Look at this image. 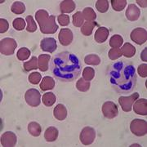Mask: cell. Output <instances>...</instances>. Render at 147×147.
<instances>
[{
  "instance_id": "1",
  "label": "cell",
  "mask_w": 147,
  "mask_h": 147,
  "mask_svg": "<svg viewBox=\"0 0 147 147\" xmlns=\"http://www.w3.org/2000/svg\"><path fill=\"white\" fill-rule=\"evenodd\" d=\"M108 77L112 88L119 94L130 93L135 89L137 74L129 62L120 61L111 64L108 69Z\"/></svg>"
},
{
  "instance_id": "2",
  "label": "cell",
  "mask_w": 147,
  "mask_h": 147,
  "mask_svg": "<svg viewBox=\"0 0 147 147\" xmlns=\"http://www.w3.org/2000/svg\"><path fill=\"white\" fill-rule=\"evenodd\" d=\"M82 64L75 55L62 52L54 56L50 62V70L54 77L61 82H73L79 78Z\"/></svg>"
},
{
  "instance_id": "3",
  "label": "cell",
  "mask_w": 147,
  "mask_h": 147,
  "mask_svg": "<svg viewBox=\"0 0 147 147\" xmlns=\"http://www.w3.org/2000/svg\"><path fill=\"white\" fill-rule=\"evenodd\" d=\"M35 19L42 34H55L58 30V26L56 23V16H50L47 11L42 9L37 11Z\"/></svg>"
},
{
  "instance_id": "4",
  "label": "cell",
  "mask_w": 147,
  "mask_h": 147,
  "mask_svg": "<svg viewBox=\"0 0 147 147\" xmlns=\"http://www.w3.org/2000/svg\"><path fill=\"white\" fill-rule=\"evenodd\" d=\"M16 47H17V43L15 39L11 38H3L0 42L1 54L5 55V56H11L14 53Z\"/></svg>"
},
{
  "instance_id": "5",
  "label": "cell",
  "mask_w": 147,
  "mask_h": 147,
  "mask_svg": "<svg viewBox=\"0 0 147 147\" xmlns=\"http://www.w3.org/2000/svg\"><path fill=\"white\" fill-rule=\"evenodd\" d=\"M130 130L137 137H142L146 135L147 133V123L146 120H142L139 119H133L130 124Z\"/></svg>"
},
{
  "instance_id": "6",
  "label": "cell",
  "mask_w": 147,
  "mask_h": 147,
  "mask_svg": "<svg viewBox=\"0 0 147 147\" xmlns=\"http://www.w3.org/2000/svg\"><path fill=\"white\" fill-rule=\"evenodd\" d=\"M25 99L28 105L37 107L41 102V94L37 89H29L25 94Z\"/></svg>"
},
{
  "instance_id": "7",
  "label": "cell",
  "mask_w": 147,
  "mask_h": 147,
  "mask_svg": "<svg viewBox=\"0 0 147 147\" xmlns=\"http://www.w3.org/2000/svg\"><path fill=\"white\" fill-rule=\"evenodd\" d=\"M96 138V131L91 127H85L80 132L79 139L85 146H88L92 144Z\"/></svg>"
},
{
  "instance_id": "8",
  "label": "cell",
  "mask_w": 147,
  "mask_h": 147,
  "mask_svg": "<svg viewBox=\"0 0 147 147\" xmlns=\"http://www.w3.org/2000/svg\"><path fill=\"white\" fill-rule=\"evenodd\" d=\"M139 98V93L135 92L129 96H120L119 102L121 105L122 110L124 112H130L132 108V104Z\"/></svg>"
},
{
  "instance_id": "9",
  "label": "cell",
  "mask_w": 147,
  "mask_h": 147,
  "mask_svg": "<svg viewBox=\"0 0 147 147\" xmlns=\"http://www.w3.org/2000/svg\"><path fill=\"white\" fill-rule=\"evenodd\" d=\"M102 113L106 119H112L119 115L118 106L112 101H106L102 105Z\"/></svg>"
},
{
  "instance_id": "10",
  "label": "cell",
  "mask_w": 147,
  "mask_h": 147,
  "mask_svg": "<svg viewBox=\"0 0 147 147\" xmlns=\"http://www.w3.org/2000/svg\"><path fill=\"white\" fill-rule=\"evenodd\" d=\"M131 39L138 45H142L146 42L147 40V31L143 28H136L131 32L130 34Z\"/></svg>"
},
{
  "instance_id": "11",
  "label": "cell",
  "mask_w": 147,
  "mask_h": 147,
  "mask_svg": "<svg viewBox=\"0 0 147 147\" xmlns=\"http://www.w3.org/2000/svg\"><path fill=\"white\" fill-rule=\"evenodd\" d=\"M73 33L69 29H67V28L61 29L60 33H59V34H58L59 42L63 46L69 45L73 41Z\"/></svg>"
},
{
  "instance_id": "12",
  "label": "cell",
  "mask_w": 147,
  "mask_h": 147,
  "mask_svg": "<svg viewBox=\"0 0 147 147\" xmlns=\"http://www.w3.org/2000/svg\"><path fill=\"white\" fill-rule=\"evenodd\" d=\"M17 142L16 134L12 131H6L1 136V144L4 147L15 146Z\"/></svg>"
},
{
  "instance_id": "13",
  "label": "cell",
  "mask_w": 147,
  "mask_h": 147,
  "mask_svg": "<svg viewBox=\"0 0 147 147\" xmlns=\"http://www.w3.org/2000/svg\"><path fill=\"white\" fill-rule=\"evenodd\" d=\"M40 47H41V49L42 51L53 53L57 50V41L55 40V38H44L40 42Z\"/></svg>"
},
{
  "instance_id": "14",
  "label": "cell",
  "mask_w": 147,
  "mask_h": 147,
  "mask_svg": "<svg viewBox=\"0 0 147 147\" xmlns=\"http://www.w3.org/2000/svg\"><path fill=\"white\" fill-rule=\"evenodd\" d=\"M141 15V11L135 4H129L126 11V17L130 21H137Z\"/></svg>"
},
{
  "instance_id": "15",
  "label": "cell",
  "mask_w": 147,
  "mask_h": 147,
  "mask_svg": "<svg viewBox=\"0 0 147 147\" xmlns=\"http://www.w3.org/2000/svg\"><path fill=\"white\" fill-rule=\"evenodd\" d=\"M134 112L140 115H147V100L146 99H137L135 101L133 106Z\"/></svg>"
},
{
  "instance_id": "16",
  "label": "cell",
  "mask_w": 147,
  "mask_h": 147,
  "mask_svg": "<svg viewBox=\"0 0 147 147\" xmlns=\"http://www.w3.org/2000/svg\"><path fill=\"white\" fill-rule=\"evenodd\" d=\"M109 30L106 27H99L95 33V40L98 43H103L109 37Z\"/></svg>"
},
{
  "instance_id": "17",
  "label": "cell",
  "mask_w": 147,
  "mask_h": 147,
  "mask_svg": "<svg viewBox=\"0 0 147 147\" xmlns=\"http://www.w3.org/2000/svg\"><path fill=\"white\" fill-rule=\"evenodd\" d=\"M67 109L66 107L62 104H58L53 110V115L54 117L57 119V120H64L65 119V118L67 117Z\"/></svg>"
},
{
  "instance_id": "18",
  "label": "cell",
  "mask_w": 147,
  "mask_h": 147,
  "mask_svg": "<svg viewBox=\"0 0 147 147\" xmlns=\"http://www.w3.org/2000/svg\"><path fill=\"white\" fill-rule=\"evenodd\" d=\"M58 137V130L55 127H49L44 132V138L48 142H55Z\"/></svg>"
},
{
  "instance_id": "19",
  "label": "cell",
  "mask_w": 147,
  "mask_h": 147,
  "mask_svg": "<svg viewBox=\"0 0 147 147\" xmlns=\"http://www.w3.org/2000/svg\"><path fill=\"white\" fill-rule=\"evenodd\" d=\"M60 9L62 13H70L75 9V3L72 0H65L60 4Z\"/></svg>"
},
{
  "instance_id": "20",
  "label": "cell",
  "mask_w": 147,
  "mask_h": 147,
  "mask_svg": "<svg viewBox=\"0 0 147 147\" xmlns=\"http://www.w3.org/2000/svg\"><path fill=\"white\" fill-rule=\"evenodd\" d=\"M55 87V80L50 77L46 76L42 79L41 84H40V88L42 91H47V90H52Z\"/></svg>"
},
{
  "instance_id": "21",
  "label": "cell",
  "mask_w": 147,
  "mask_h": 147,
  "mask_svg": "<svg viewBox=\"0 0 147 147\" xmlns=\"http://www.w3.org/2000/svg\"><path fill=\"white\" fill-rule=\"evenodd\" d=\"M97 26L96 21H86L81 28V33L84 36H90L95 27Z\"/></svg>"
},
{
  "instance_id": "22",
  "label": "cell",
  "mask_w": 147,
  "mask_h": 147,
  "mask_svg": "<svg viewBox=\"0 0 147 147\" xmlns=\"http://www.w3.org/2000/svg\"><path fill=\"white\" fill-rule=\"evenodd\" d=\"M38 59V69L42 72L47 71L48 69V62L51 59L50 55L41 54Z\"/></svg>"
},
{
  "instance_id": "23",
  "label": "cell",
  "mask_w": 147,
  "mask_h": 147,
  "mask_svg": "<svg viewBox=\"0 0 147 147\" xmlns=\"http://www.w3.org/2000/svg\"><path fill=\"white\" fill-rule=\"evenodd\" d=\"M122 54L127 58L132 57L135 54H136V48L133 45H131L129 42H126L121 49Z\"/></svg>"
},
{
  "instance_id": "24",
  "label": "cell",
  "mask_w": 147,
  "mask_h": 147,
  "mask_svg": "<svg viewBox=\"0 0 147 147\" xmlns=\"http://www.w3.org/2000/svg\"><path fill=\"white\" fill-rule=\"evenodd\" d=\"M56 100H57V98H56V96L53 92H47V93H44L42 95V103L47 107L53 106L54 105V103L56 102Z\"/></svg>"
},
{
  "instance_id": "25",
  "label": "cell",
  "mask_w": 147,
  "mask_h": 147,
  "mask_svg": "<svg viewBox=\"0 0 147 147\" xmlns=\"http://www.w3.org/2000/svg\"><path fill=\"white\" fill-rule=\"evenodd\" d=\"M23 66H24L25 71L26 72L33 70V69H37L38 68V59L36 57H33L30 61L25 62Z\"/></svg>"
},
{
  "instance_id": "26",
  "label": "cell",
  "mask_w": 147,
  "mask_h": 147,
  "mask_svg": "<svg viewBox=\"0 0 147 147\" xmlns=\"http://www.w3.org/2000/svg\"><path fill=\"white\" fill-rule=\"evenodd\" d=\"M28 131L33 137H38L41 134V126L36 122H31L28 125Z\"/></svg>"
},
{
  "instance_id": "27",
  "label": "cell",
  "mask_w": 147,
  "mask_h": 147,
  "mask_svg": "<svg viewBox=\"0 0 147 147\" xmlns=\"http://www.w3.org/2000/svg\"><path fill=\"white\" fill-rule=\"evenodd\" d=\"M84 18L87 21H94L96 18V14L94 10L91 7H86L82 11Z\"/></svg>"
},
{
  "instance_id": "28",
  "label": "cell",
  "mask_w": 147,
  "mask_h": 147,
  "mask_svg": "<svg viewBox=\"0 0 147 147\" xmlns=\"http://www.w3.org/2000/svg\"><path fill=\"white\" fill-rule=\"evenodd\" d=\"M11 11L15 14H22L26 11V6L21 2H15L11 7Z\"/></svg>"
},
{
  "instance_id": "29",
  "label": "cell",
  "mask_w": 147,
  "mask_h": 147,
  "mask_svg": "<svg viewBox=\"0 0 147 147\" xmlns=\"http://www.w3.org/2000/svg\"><path fill=\"white\" fill-rule=\"evenodd\" d=\"M84 61L87 65H98L100 63V58L96 54H90V55H88L85 57Z\"/></svg>"
},
{
  "instance_id": "30",
  "label": "cell",
  "mask_w": 147,
  "mask_h": 147,
  "mask_svg": "<svg viewBox=\"0 0 147 147\" xmlns=\"http://www.w3.org/2000/svg\"><path fill=\"white\" fill-rule=\"evenodd\" d=\"M90 86H91V84H90L89 81H87L83 78H81L79 80H78V82L76 84L77 89L80 91V92H88L89 90Z\"/></svg>"
},
{
  "instance_id": "31",
  "label": "cell",
  "mask_w": 147,
  "mask_h": 147,
  "mask_svg": "<svg viewBox=\"0 0 147 147\" xmlns=\"http://www.w3.org/2000/svg\"><path fill=\"white\" fill-rule=\"evenodd\" d=\"M111 5L115 11H121L125 8L127 5V1L126 0H112Z\"/></svg>"
},
{
  "instance_id": "32",
  "label": "cell",
  "mask_w": 147,
  "mask_h": 147,
  "mask_svg": "<svg viewBox=\"0 0 147 147\" xmlns=\"http://www.w3.org/2000/svg\"><path fill=\"white\" fill-rule=\"evenodd\" d=\"M17 59L20 61H25L30 57V51L27 47H21L16 53Z\"/></svg>"
},
{
  "instance_id": "33",
  "label": "cell",
  "mask_w": 147,
  "mask_h": 147,
  "mask_svg": "<svg viewBox=\"0 0 147 147\" xmlns=\"http://www.w3.org/2000/svg\"><path fill=\"white\" fill-rule=\"evenodd\" d=\"M123 42V39L119 34H115L110 38V46L112 47H120Z\"/></svg>"
},
{
  "instance_id": "34",
  "label": "cell",
  "mask_w": 147,
  "mask_h": 147,
  "mask_svg": "<svg viewBox=\"0 0 147 147\" xmlns=\"http://www.w3.org/2000/svg\"><path fill=\"white\" fill-rule=\"evenodd\" d=\"M84 18L81 11H77L73 15V25L76 27H80L84 25Z\"/></svg>"
},
{
  "instance_id": "35",
  "label": "cell",
  "mask_w": 147,
  "mask_h": 147,
  "mask_svg": "<svg viewBox=\"0 0 147 147\" xmlns=\"http://www.w3.org/2000/svg\"><path fill=\"white\" fill-rule=\"evenodd\" d=\"M96 7L98 11L105 13L109 9V2L107 0H98L96 3Z\"/></svg>"
},
{
  "instance_id": "36",
  "label": "cell",
  "mask_w": 147,
  "mask_h": 147,
  "mask_svg": "<svg viewBox=\"0 0 147 147\" xmlns=\"http://www.w3.org/2000/svg\"><path fill=\"white\" fill-rule=\"evenodd\" d=\"M108 55H109V57H110V60H112V61L117 60V59H119L123 56L122 51H121L119 47H112L109 51Z\"/></svg>"
},
{
  "instance_id": "37",
  "label": "cell",
  "mask_w": 147,
  "mask_h": 147,
  "mask_svg": "<svg viewBox=\"0 0 147 147\" xmlns=\"http://www.w3.org/2000/svg\"><path fill=\"white\" fill-rule=\"evenodd\" d=\"M95 77V70L92 67H86L83 71V79L87 81L92 80Z\"/></svg>"
},
{
  "instance_id": "38",
  "label": "cell",
  "mask_w": 147,
  "mask_h": 147,
  "mask_svg": "<svg viewBox=\"0 0 147 147\" xmlns=\"http://www.w3.org/2000/svg\"><path fill=\"white\" fill-rule=\"evenodd\" d=\"M26 22H27V27L26 28V29L27 32L33 33V32L36 31L37 26H36V24H35V22H34V21L33 16H30V15L27 16Z\"/></svg>"
},
{
  "instance_id": "39",
  "label": "cell",
  "mask_w": 147,
  "mask_h": 147,
  "mask_svg": "<svg viewBox=\"0 0 147 147\" xmlns=\"http://www.w3.org/2000/svg\"><path fill=\"white\" fill-rule=\"evenodd\" d=\"M12 26L15 30L18 31H21L26 28V21L22 18H16L12 22Z\"/></svg>"
},
{
  "instance_id": "40",
  "label": "cell",
  "mask_w": 147,
  "mask_h": 147,
  "mask_svg": "<svg viewBox=\"0 0 147 147\" xmlns=\"http://www.w3.org/2000/svg\"><path fill=\"white\" fill-rule=\"evenodd\" d=\"M29 81L32 84H38L41 81V74L38 72H33L29 75Z\"/></svg>"
},
{
  "instance_id": "41",
  "label": "cell",
  "mask_w": 147,
  "mask_h": 147,
  "mask_svg": "<svg viewBox=\"0 0 147 147\" xmlns=\"http://www.w3.org/2000/svg\"><path fill=\"white\" fill-rule=\"evenodd\" d=\"M58 22L61 26H66L69 24V16L65 14L59 15L57 17Z\"/></svg>"
},
{
  "instance_id": "42",
  "label": "cell",
  "mask_w": 147,
  "mask_h": 147,
  "mask_svg": "<svg viewBox=\"0 0 147 147\" xmlns=\"http://www.w3.org/2000/svg\"><path fill=\"white\" fill-rule=\"evenodd\" d=\"M138 74L142 78L147 77V65L146 64H142L138 67Z\"/></svg>"
},
{
  "instance_id": "43",
  "label": "cell",
  "mask_w": 147,
  "mask_h": 147,
  "mask_svg": "<svg viewBox=\"0 0 147 147\" xmlns=\"http://www.w3.org/2000/svg\"><path fill=\"white\" fill-rule=\"evenodd\" d=\"M9 28V25H8V22L5 19H3L1 18L0 19V33L1 34H3L5 33Z\"/></svg>"
},
{
  "instance_id": "44",
  "label": "cell",
  "mask_w": 147,
  "mask_h": 147,
  "mask_svg": "<svg viewBox=\"0 0 147 147\" xmlns=\"http://www.w3.org/2000/svg\"><path fill=\"white\" fill-rule=\"evenodd\" d=\"M146 53H147V48L146 47L143 51H142V54H141V58L143 61H147V58H146Z\"/></svg>"
},
{
  "instance_id": "45",
  "label": "cell",
  "mask_w": 147,
  "mask_h": 147,
  "mask_svg": "<svg viewBox=\"0 0 147 147\" xmlns=\"http://www.w3.org/2000/svg\"><path fill=\"white\" fill-rule=\"evenodd\" d=\"M137 3L139 5L141 6L142 7H146V0H137Z\"/></svg>"
}]
</instances>
